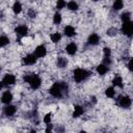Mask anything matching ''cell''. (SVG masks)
<instances>
[{
    "instance_id": "6da1fadb",
    "label": "cell",
    "mask_w": 133,
    "mask_h": 133,
    "mask_svg": "<svg viewBox=\"0 0 133 133\" xmlns=\"http://www.w3.org/2000/svg\"><path fill=\"white\" fill-rule=\"evenodd\" d=\"M69 91V86L65 82L62 81H58L55 82L51 85V87L49 88V94L50 96H52L55 99H61L63 98Z\"/></svg>"
},
{
    "instance_id": "7a4b0ae2",
    "label": "cell",
    "mask_w": 133,
    "mask_h": 133,
    "mask_svg": "<svg viewBox=\"0 0 133 133\" xmlns=\"http://www.w3.org/2000/svg\"><path fill=\"white\" fill-rule=\"evenodd\" d=\"M90 75H91V73L88 70L83 69V68H77L73 71V79L77 83L86 81L90 77Z\"/></svg>"
},
{
    "instance_id": "3957f363",
    "label": "cell",
    "mask_w": 133,
    "mask_h": 133,
    "mask_svg": "<svg viewBox=\"0 0 133 133\" xmlns=\"http://www.w3.org/2000/svg\"><path fill=\"white\" fill-rule=\"evenodd\" d=\"M23 79L34 90L38 89L42 86V78L36 74H27L23 77Z\"/></svg>"
},
{
    "instance_id": "277c9868",
    "label": "cell",
    "mask_w": 133,
    "mask_h": 133,
    "mask_svg": "<svg viewBox=\"0 0 133 133\" xmlns=\"http://www.w3.org/2000/svg\"><path fill=\"white\" fill-rule=\"evenodd\" d=\"M116 103L117 105L121 107V108H124V109H129L132 105V99L131 97H129L128 95H124V96H119L116 100Z\"/></svg>"
},
{
    "instance_id": "5b68a950",
    "label": "cell",
    "mask_w": 133,
    "mask_h": 133,
    "mask_svg": "<svg viewBox=\"0 0 133 133\" xmlns=\"http://www.w3.org/2000/svg\"><path fill=\"white\" fill-rule=\"evenodd\" d=\"M121 32H122L124 35H126V36H128V37H131L132 34H133V23H132V21L122 23Z\"/></svg>"
},
{
    "instance_id": "8992f818",
    "label": "cell",
    "mask_w": 133,
    "mask_h": 133,
    "mask_svg": "<svg viewBox=\"0 0 133 133\" xmlns=\"http://www.w3.org/2000/svg\"><path fill=\"white\" fill-rule=\"evenodd\" d=\"M29 32V29L27 27V25L25 24H21V25H18L16 28H15V33L18 37L22 38V37H25Z\"/></svg>"
},
{
    "instance_id": "52a82bcc",
    "label": "cell",
    "mask_w": 133,
    "mask_h": 133,
    "mask_svg": "<svg viewBox=\"0 0 133 133\" xmlns=\"http://www.w3.org/2000/svg\"><path fill=\"white\" fill-rule=\"evenodd\" d=\"M3 86H11L14 84H16L17 82V77L14 74H5L4 77L1 80Z\"/></svg>"
},
{
    "instance_id": "ba28073f",
    "label": "cell",
    "mask_w": 133,
    "mask_h": 133,
    "mask_svg": "<svg viewBox=\"0 0 133 133\" xmlns=\"http://www.w3.org/2000/svg\"><path fill=\"white\" fill-rule=\"evenodd\" d=\"M17 113V106L15 105H11V104H8V105H5L3 107V114L7 117H11L14 116L15 114Z\"/></svg>"
},
{
    "instance_id": "9c48e42d",
    "label": "cell",
    "mask_w": 133,
    "mask_h": 133,
    "mask_svg": "<svg viewBox=\"0 0 133 133\" xmlns=\"http://www.w3.org/2000/svg\"><path fill=\"white\" fill-rule=\"evenodd\" d=\"M33 54L35 55V57L38 59V58H44L46 55H47V48L44 46V45H38L35 49H34V52Z\"/></svg>"
},
{
    "instance_id": "30bf717a",
    "label": "cell",
    "mask_w": 133,
    "mask_h": 133,
    "mask_svg": "<svg viewBox=\"0 0 133 133\" xmlns=\"http://www.w3.org/2000/svg\"><path fill=\"white\" fill-rule=\"evenodd\" d=\"M36 61H37V58L33 53H29L23 57V64L25 65H33L36 63Z\"/></svg>"
},
{
    "instance_id": "8fae6325",
    "label": "cell",
    "mask_w": 133,
    "mask_h": 133,
    "mask_svg": "<svg viewBox=\"0 0 133 133\" xmlns=\"http://www.w3.org/2000/svg\"><path fill=\"white\" fill-rule=\"evenodd\" d=\"M1 102L4 104V105H8V104H10L11 103V101L14 100V96H12V94H11V91H9V90H5V91H3L2 92V95H1Z\"/></svg>"
},
{
    "instance_id": "7c38bea8",
    "label": "cell",
    "mask_w": 133,
    "mask_h": 133,
    "mask_svg": "<svg viewBox=\"0 0 133 133\" xmlns=\"http://www.w3.org/2000/svg\"><path fill=\"white\" fill-rule=\"evenodd\" d=\"M64 50H65L66 54H69V55L73 56V55H75V54L77 53V51H78V46H77V44H76V43L71 42V43H69V44L65 46Z\"/></svg>"
},
{
    "instance_id": "4fadbf2b",
    "label": "cell",
    "mask_w": 133,
    "mask_h": 133,
    "mask_svg": "<svg viewBox=\"0 0 133 133\" xmlns=\"http://www.w3.org/2000/svg\"><path fill=\"white\" fill-rule=\"evenodd\" d=\"M100 36L98 33H90L87 37V45L89 46H97L99 43H100Z\"/></svg>"
},
{
    "instance_id": "5bb4252c",
    "label": "cell",
    "mask_w": 133,
    "mask_h": 133,
    "mask_svg": "<svg viewBox=\"0 0 133 133\" xmlns=\"http://www.w3.org/2000/svg\"><path fill=\"white\" fill-rule=\"evenodd\" d=\"M112 86L113 87H119V88H123L124 87V79L121 75L116 74L113 79H112Z\"/></svg>"
},
{
    "instance_id": "9a60e30c",
    "label": "cell",
    "mask_w": 133,
    "mask_h": 133,
    "mask_svg": "<svg viewBox=\"0 0 133 133\" xmlns=\"http://www.w3.org/2000/svg\"><path fill=\"white\" fill-rule=\"evenodd\" d=\"M84 107L83 106H81V105H75L74 106V109H73V114H72V116L74 117V118H78V117H80L81 115H83V113H84Z\"/></svg>"
},
{
    "instance_id": "2e32d148",
    "label": "cell",
    "mask_w": 133,
    "mask_h": 133,
    "mask_svg": "<svg viewBox=\"0 0 133 133\" xmlns=\"http://www.w3.org/2000/svg\"><path fill=\"white\" fill-rule=\"evenodd\" d=\"M63 33L68 37H73L76 35V28L73 25H66L63 28Z\"/></svg>"
},
{
    "instance_id": "e0dca14e",
    "label": "cell",
    "mask_w": 133,
    "mask_h": 133,
    "mask_svg": "<svg viewBox=\"0 0 133 133\" xmlns=\"http://www.w3.org/2000/svg\"><path fill=\"white\" fill-rule=\"evenodd\" d=\"M96 71H97V73L100 76H104V75H106L109 72V66L106 65V64H104V63H100V64L97 65Z\"/></svg>"
},
{
    "instance_id": "ac0fdd59",
    "label": "cell",
    "mask_w": 133,
    "mask_h": 133,
    "mask_svg": "<svg viewBox=\"0 0 133 133\" xmlns=\"http://www.w3.org/2000/svg\"><path fill=\"white\" fill-rule=\"evenodd\" d=\"M68 63H69L68 58H65L63 56H59L57 58V60H56V65H57L58 69H64V68H66L68 66Z\"/></svg>"
},
{
    "instance_id": "d6986e66",
    "label": "cell",
    "mask_w": 133,
    "mask_h": 133,
    "mask_svg": "<svg viewBox=\"0 0 133 133\" xmlns=\"http://www.w3.org/2000/svg\"><path fill=\"white\" fill-rule=\"evenodd\" d=\"M11 9H12V11H14V14H15V15H19V14H21V12H22V10H23L22 3H21L20 1H16V2H14Z\"/></svg>"
},
{
    "instance_id": "ffe728a7",
    "label": "cell",
    "mask_w": 133,
    "mask_h": 133,
    "mask_svg": "<svg viewBox=\"0 0 133 133\" xmlns=\"http://www.w3.org/2000/svg\"><path fill=\"white\" fill-rule=\"evenodd\" d=\"M104 94H105V96H106L107 98L112 99V98H114V97H115L116 91H115V88H114L113 86H108V87L105 89Z\"/></svg>"
},
{
    "instance_id": "44dd1931",
    "label": "cell",
    "mask_w": 133,
    "mask_h": 133,
    "mask_svg": "<svg viewBox=\"0 0 133 133\" xmlns=\"http://www.w3.org/2000/svg\"><path fill=\"white\" fill-rule=\"evenodd\" d=\"M66 7L71 11H77L79 9V4L76 1H69L66 3Z\"/></svg>"
},
{
    "instance_id": "7402d4cb",
    "label": "cell",
    "mask_w": 133,
    "mask_h": 133,
    "mask_svg": "<svg viewBox=\"0 0 133 133\" xmlns=\"http://www.w3.org/2000/svg\"><path fill=\"white\" fill-rule=\"evenodd\" d=\"M61 37H62V35H61L60 32H54V33H52V34L50 35V38H51V41H52L53 44L59 43V42L61 41Z\"/></svg>"
},
{
    "instance_id": "603a6c76",
    "label": "cell",
    "mask_w": 133,
    "mask_h": 133,
    "mask_svg": "<svg viewBox=\"0 0 133 133\" xmlns=\"http://www.w3.org/2000/svg\"><path fill=\"white\" fill-rule=\"evenodd\" d=\"M123 7H124V1H122V0H115L112 4V8L114 11H118Z\"/></svg>"
},
{
    "instance_id": "cb8c5ba5",
    "label": "cell",
    "mask_w": 133,
    "mask_h": 133,
    "mask_svg": "<svg viewBox=\"0 0 133 133\" xmlns=\"http://www.w3.org/2000/svg\"><path fill=\"white\" fill-rule=\"evenodd\" d=\"M10 43V39L7 35H0V48L7 46Z\"/></svg>"
},
{
    "instance_id": "d4e9b609",
    "label": "cell",
    "mask_w": 133,
    "mask_h": 133,
    "mask_svg": "<svg viewBox=\"0 0 133 133\" xmlns=\"http://www.w3.org/2000/svg\"><path fill=\"white\" fill-rule=\"evenodd\" d=\"M61 21H62V16H61V14H60L59 11H56V12L53 15V23H54L55 25H59V24L61 23Z\"/></svg>"
},
{
    "instance_id": "484cf974",
    "label": "cell",
    "mask_w": 133,
    "mask_h": 133,
    "mask_svg": "<svg viewBox=\"0 0 133 133\" xmlns=\"http://www.w3.org/2000/svg\"><path fill=\"white\" fill-rule=\"evenodd\" d=\"M131 12L130 11H124L122 15H121V20H122V23L124 22H129L131 21Z\"/></svg>"
},
{
    "instance_id": "4316f807",
    "label": "cell",
    "mask_w": 133,
    "mask_h": 133,
    "mask_svg": "<svg viewBox=\"0 0 133 133\" xmlns=\"http://www.w3.org/2000/svg\"><path fill=\"white\" fill-rule=\"evenodd\" d=\"M52 117H53V113H52V112H47V113L44 115V117H43V122H44V124H46V125L51 124V122H52Z\"/></svg>"
},
{
    "instance_id": "83f0119b",
    "label": "cell",
    "mask_w": 133,
    "mask_h": 133,
    "mask_svg": "<svg viewBox=\"0 0 133 133\" xmlns=\"http://www.w3.org/2000/svg\"><path fill=\"white\" fill-rule=\"evenodd\" d=\"M103 56H104V59H110L111 58V49L109 47L103 48Z\"/></svg>"
},
{
    "instance_id": "f1b7e54d",
    "label": "cell",
    "mask_w": 133,
    "mask_h": 133,
    "mask_svg": "<svg viewBox=\"0 0 133 133\" xmlns=\"http://www.w3.org/2000/svg\"><path fill=\"white\" fill-rule=\"evenodd\" d=\"M65 6H66V2L64 0H58L57 3H56V8H57L58 11L61 10L62 8H64Z\"/></svg>"
},
{
    "instance_id": "f546056e",
    "label": "cell",
    "mask_w": 133,
    "mask_h": 133,
    "mask_svg": "<svg viewBox=\"0 0 133 133\" xmlns=\"http://www.w3.org/2000/svg\"><path fill=\"white\" fill-rule=\"evenodd\" d=\"M116 32H117V29H116L115 27H110V28H108V30H107V35L113 36V35H115Z\"/></svg>"
},
{
    "instance_id": "4dcf8cb0",
    "label": "cell",
    "mask_w": 133,
    "mask_h": 133,
    "mask_svg": "<svg viewBox=\"0 0 133 133\" xmlns=\"http://www.w3.org/2000/svg\"><path fill=\"white\" fill-rule=\"evenodd\" d=\"M53 130H54V126H53L52 124H48V125H46L45 133H53Z\"/></svg>"
},
{
    "instance_id": "1f68e13d",
    "label": "cell",
    "mask_w": 133,
    "mask_h": 133,
    "mask_svg": "<svg viewBox=\"0 0 133 133\" xmlns=\"http://www.w3.org/2000/svg\"><path fill=\"white\" fill-rule=\"evenodd\" d=\"M28 17L31 18V19H34L36 17V11L33 8H29L28 9Z\"/></svg>"
},
{
    "instance_id": "d6a6232c",
    "label": "cell",
    "mask_w": 133,
    "mask_h": 133,
    "mask_svg": "<svg viewBox=\"0 0 133 133\" xmlns=\"http://www.w3.org/2000/svg\"><path fill=\"white\" fill-rule=\"evenodd\" d=\"M127 66H128V69H129V71H130V72H132V71H133V59H132L131 57H130V58H129V60H128Z\"/></svg>"
},
{
    "instance_id": "836d02e7",
    "label": "cell",
    "mask_w": 133,
    "mask_h": 133,
    "mask_svg": "<svg viewBox=\"0 0 133 133\" xmlns=\"http://www.w3.org/2000/svg\"><path fill=\"white\" fill-rule=\"evenodd\" d=\"M56 132L57 133H64V127L63 126H58L56 128Z\"/></svg>"
},
{
    "instance_id": "e575fe53",
    "label": "cell",
    "mask_w": 133,
    "mask_h": 133,
    "mask_svg": "<svg viewBox=\"0 0 133 133\" xmlns=\"http://www.w3.org/2000/svg\"><path fill=\"white\" fill-rule=\"evenodd\" d=\"M29 133H37V132H36L35 130H30V131H29Z\"/></svg>"
},
{
    "instance_id": "d590c367",
    "label": "cell",
    "mask_w": 133,
    "mask_h": 133,
    "mask_svg": "<svg viewBox=\"0 0 133 133\" xmlns=\"http://www.w3.org/2000/svg\"><path fill=\"white\" fill-rule=\"evenodd\" d=\"M78 133H87V132H86L85 130H81V131H79Z\"/></svg>"
},
{
    "instance_id": "8d00e7d4",
    "label": "cell",
    "mask_w": 133,
    "mask_h": 133,
    "mask_svg": "<svg viewBox=\"0 0 133 133\" xmlns=\"http://www.w3.org/2000/svg\"><path fill=\"white\" fill-rule=\"evenodd\" d=\"M2 87H3V84H2V82H1V81H0V90H1V89H2Z\"/></svg>"
},
{
    "instance_id": "74e56055",
    "label": "cell",
    "mask_w": 133,
    "mask_h": 133,
    "mask_svg": "<svg viewBox=\"0 0 133 133\" xmlns=\"http://www.w3.org/2000/svg\"><path fill=\"white\" fill-rule=\"evenodd\" d=\"M0 71H1V65H0Z\"/></svg>"
}]
</instances>
